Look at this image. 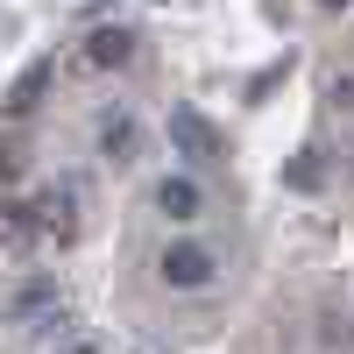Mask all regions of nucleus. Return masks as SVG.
I'll use <instances>...</instances> for the list:
<instances>
[{"label": "nucleus", "instance_id": "nucleus-8", "mask_svg": "<svg viewBox=\"0 0 354 354\" xmlns=\"http://www.w3.org/2000/svg\"><path fill=\"white\" fill-rule=\"evenodd\" d=\"M57 354H93V347H85V340H71V347H57Z\"/></svg>", "mask_w": 354, "mask_h": 354}, {"label": "nucleus", "instance_id": "nucleus-6", "mask_svg": "<svg viewBox=\"0 0 354 354\" xmlns=\"http://www.w3.org/2000/svg\"><path fill=\"white\" fill-rule=\"evenodd\" d=\"M50 71H57V64H28V71L15 78V93H8V113H15V121H21V113H36V100H43Z\"/></svg>", "mask_w": 354, "mask_h": 354}, {"label": "nucleus", "instance_id": "nucleus-7", "mask_svg": "<svg viewBox=\"0 0 354 354\" xmlns=\"http://www.w3.org/2000/svg\"><path fill=\"white\" fill-rule=\"evenodd\" d=\"M283 185H290V192H319V185H326V170H319V156H298V163L283 170Z\"/></svg>", "mask_w": 354, "mask_h": 354}, {"label": "nucleus", "instance_id": "nucleus-1", "mask_svg": "<svg viewBox=\"0 0 354 354\" xmlns=\"http://www.w3.org/2000/svg\"><path fill=\"white\" fill-rule=\"evenodd\" d=\"M156 277H163L170 290H205V283L220 277V255L205 248V241H170L163 262H156Z\"/></svg>", "mask_w": 354, "mask_h": 354}, {"label": "nucleus", "instance_id": "nucleus-10", "mask_svg": "<svg viewBox=\"0 0 354 354\" xmlns=\"http://www.w3.org/2000/svg\"><path fill=\"white\" fill-rule=\"evenodd\" d=\"M149 354H156V347H149Z\"/></svg>", "mask_w": 354, "mask_h": 354}, {"label": "nucleus", "instance_id": "nucleus-3", "mask_svg": "<svg viewBox=\"0 0 354 354\" xmlns=\"http://www.w3.org/2000/svg\"><path fill=\"white\" fill-rule=\"evenodd\" d=\"M156 213H170V220H198V213H205V192H198L192 170H177V177L156 185Z\"/></svg>", "mask_w": 354, "mask_h": 354}, {"label": "nucleus", "instance_id": "nucleus-9", "mask_svg": "<svg viewBox=\"0 0 354 354\" xmlns=\"http://www.w3.org/2000/svg\"><path fill=\"white\" fill-rule=\"evenodd\" d=\"M319 8H347V0H319Z\"/></svg>", "mask_w": 354, "mask_h": 354}, {"label": "nucleus", "instance_id": "nucleus-2", "mask_svg": "<svg viewBox=\"0 0 354 354\" xmlns=\"http://www.w3.org/2000/svg\"><path fill=\"white\" fill-rule=\"evenodd\" d=\"M170 149L198 170V163H213V156H220V128L205 121L198 106H170Z\"/></svg>", "mask_w": 354, "mask_h": 354}, {"label": "nucleus", "instance_id": "nucleus-5", "mask_svg": "<svg viewBox=\"0 0 354 354\" xmlns=\"http://www.w3.org/2000/svg\"><path fill=\"white\" fill-rule=\"evenodd\" d=\"M135 142H142L135 113H106V121H100V156L106 163H135Z\"/></svg>", "mask_w": 354, "mask_h": 354}, {"label": "nucleus", "instance_id": "nucleus-4", "mask_svg": "<svg viewBox=\"0 0 354 354\" xmlns=\"http://www.w3.org/2000/svg\"><path fill=\"white\" fill-rule=\"evenodd\" d=\"M85 57H93L100 71H121L135 57V28H93V36H85Z\"/></svg>", "mask_w": 354, "mask_h": 354}]
</instances>
